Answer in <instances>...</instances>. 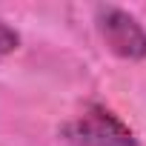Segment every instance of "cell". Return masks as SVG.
Returning a JSON list of instances; mask_svg holds the SVG:
<instances>
[{"mask_svg":"<svg viewBox=\"0 0 146 146\" xmlns=\"http://www.w3.org/2000/svg\"><path fill=\"white\" fill-rule=\"evenodd\" d=\"M63 135L69 146H137L132 129L98 103L89 106L75 123H69Z\"/></svg>","mask_w":146,"mask_h":146,"instance_id":"1","label":"cell"},{"mask_svg":"<svg viewBox=\"0 0 146 146\" xmlns=\"http://www.w3.org/2000/svg\"><path fill=\"white\" fill-rule=\"evenodd\" d=\"M98 32L112 54L120 60H143L146 57V29L117 6H98Z\"/></svg>","mask_w":146,"mask_h":146,"instance_id":"2","label":"cell"},{"mask_svg":"<svg viewBox=\"0 0 146 146\" xmlns=\"http://www.w3.org/2000/svg\"><path fill=\"white\" fill-rule=\"evenodd\" d=\"M17 49V32H12L6 23H0V57Z\"/></svg>","mask_w":146,"mask_h":146,"instance_id":"3","label":"cell"}]
</instances>
